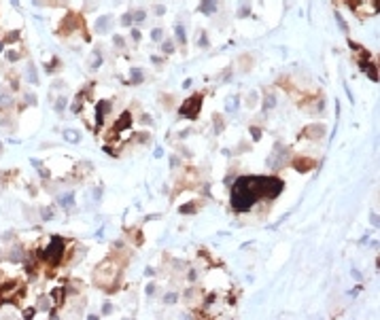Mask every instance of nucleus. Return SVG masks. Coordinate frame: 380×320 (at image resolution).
Returning <instances> with one entry per match:
<instances>
[{
  "instance_id": "bb28decb",
  "label": "nucleus",
  "mask_w": 380,
  "mask_h": 320,
  "mask_svg": "<svg viewBox=\"0 0 380 320\" xmlns=\"http://www.w3.org/2000/svg\"><path fill=\"white\" fill-rule=\"evenodd\" d=\"M64 106H66V100H64V98H59L58 104H55V110H64Z\"/></svg>"
},
{
  "instance_id": "4be33fe9",
  "label": "nucleus",
  "mask_w": 380,
  "mask_h": 320,
  "mask_svg": "<svg viewBox=\"0 0 380 320\" xmlns=\"http://www.w3.org/2000/svg\"><path fill=\"white\" fill-rule=\"evenodd\" d=\"M162 34H164V32H162V30H159V28H155L153 32H151V38H153V40H157V43H159V40H162Z\"/></svg>"
},
{
  "instance_id": "58836bf2",
  "label": "nucleus",
  "mask_w": 380,
  "mask_h": 320,
  "mask_svg": "<svg viewBox=\"0 0 380 320\" xmlns=\"http://www.w3.org/2000/svg\"><path fill=\"white\" fill-rule=\"evenodd\" d=\"M102 312H104V314H108V312H110V303H106V305L102 308Z\"/></svg>"
},
{
  "instance_id": "f3484780",
  "label": "nucleus",
  "mask_w": 380,
  "mask_h": 320,
  "mask_svg": "<svg viewBox=\"0 0 380 320\" xmlns=\"http://www.w3.org/2000/svg\"><path fill=\"white\" fill-rule=\"evenodd\" d=\"M195 210H198V208L191 206V203H189V206H181V208H178V212H181V214H193Z\"/></svg>"
},
{
  "instance_id": "a878e982",
  "label": "nucleus",
  "mask_w": 380,
  "mask_h": 320,
  "mask_svg": "<svg viewBox=\"0 0 380 320\" xmlns=\"http://www.w3.org/2000/svg\"><path fill=\"white\" fill-rule=\"evenodd\" d=\"M51 214H53V210H51V208H45V210H43V221H49Z\"/></svg>"
},
{
  "instance_id": "9b49d317",
  "label": "nucleus",
  "mask_w": 380,
  "mask_h": 320,
  "mask_svg": "<svg viewBox=\"0 0 380 320\" xmlns=\"http://www.w3.org/2000/svg\"><path fill=\"white\" fill-rule=\"evenodd\" d=\"M51 297L55 299V303H58V305H62V303H64V288H53Z\"/></svg>"
},
{
  "instance_id": "c756f323",
  "label": "nucleus",
  "mask_w": 380,
  "mask_h": 320,
  "mask_svg": "<svg viewBox=\"0 0 380 320\" xmlns=\"http://www.w3.org/2000/svg\"><path fill=\"white\" fill-rule=\"evenodd\" d=\"M9 102H11V100H9V98H7V95H4V98H2V95H0V106H9Z\"/></svg>"
},
{
  "instance_id": "39448f33",
  "label": "nucleus",
  "mask_w": 380,
  "mask_h": 320,
  "mask_svg": "<svg viewBox=\"0 0 380 320\" xmlns=\"http://www.w3.org/2000/svg\"><path fill=\"white\" fill-rule=\"evenodd\" d=\"M293 167L297 172H308V170L314 167V161L308 159V157H297V159H293Z\"/></svg>"
},
{
  "instance_id": "6e6552de",
  "label": "nucleus",
  "mask_w": 380,
  "mask_h": 320,
  "mask_svg": "<svg viewBox=\"0 0 380 320\" xmlns=\"http://www.w3.org/2000/svg\"><path fill=\"white\" fill-rule=\"evenodd\" d=\"M130 125H132V115L128 112V110H125V112H123V115L119 117V121L115 123V130H117V131H119V130H128Z\"/></svg>"
},
{
  "instance_id": "423d86ee",
  "label": "nucleus",
  "mask_w": 380,
  "mask_h": 320,
  "mask_svg": "<svg viewBox=\"0 0 380 320\" xmlns=\"http://www.w3.org/2000/svg\"><path fill=\"white\" fill-rule=\"evenodd\" d=\"M304 136H306V138H312V140H317V138L325 136V127H323V125H319V123L308 125V127L304 130Z\"/></svg>"
},
{
  "instance_id": "cd10ccee",
  "label": "nucleus",
  "mask_w": 380,
  "mask_h": 320,
  "mask_svg": "<svg viewBox=\"0 0 380 320\" xmlns=\"http://www.w3.org/2000/svg\"><path fill=\"white\" fill-rule=\"evenodd\" d=\"M13 40H17V32H11V34L4 38V43H13Z\"/></svg>"
},
{
  "instance_id": "2f4dec72",
  "label": "nucleus",
  "mask_w": 380,
  "mask_h": 320,
  "mask_svg": "<svg viewBox=\"0 0 380 320\" xmlns=\"http://www.w3.org/2000/svg\"><path fill=\"white\" fill-rule=\"evenodd\" d=\"M132 38H134V40H140V32H138V30H132Z\"/></svg>"
},
{
  "instance_id": "c85d7f7f",
  "label": "nucleus",
  "mask_w": 380,
  "mask_h": 320,
  "mask_svg": "<svg viewBox=\"0 0 380 320\" xmlns=\"http://www.w3.org/2000/svg\"><path fill=\"white\" fill-rule=\"evenodd\" d=\"M7 57L11 59V62H17V59H19V53H15V51H11V53H7Z\"/></svg>"
},
{
  "instance_id": "0eeeda50",
  "label": "nucleus",
  "mask_w": 380,
  "mask_h": 320,
  "mask_svg": "<svg viewBox=\"0 0 380 320\" xmlns=\"http://www.w3.org/2000/svg\"><path fill=\"white\" fill-rule=\"evenodd\" d=\"M108 110H110V102H100L98 106H96V119H98V125L102 123V119H104V115H106Z\"/></svg>"
},
{
  "instance_id": "2eb2a0df",
  "label": "nucleus",
  "mask_w": 380,
  "mask_h": 320,
  "mask_svg": "<svg viewBox=\"0 0 380 320\" xmlns=\"http://www.w3.org/2000/svg\"><path fill=\"white\" fill-rule=\"evenodd\" d=\"M162 51H164V53H172V51H174V45H172V40H164V43H162Z\"/></svg>"
},
{
  "instance_id": "4c0bfd02",
  "label": "nucleus",
  "mask_w": 380,
  "mask_h": 320,
  "mask_svg": "<svg viewBox=\"0 0 380 320\" xmlns=\"http://www.w3.org/2000/svg\"><path fill=\"white\" fill-rule=\"evenodd\" d=\"M144 273H147V276H153L155 272H153V267H147V269H144Z\"/></svg>"
},
{
  "instance_id": "dca6fc26",
  "label": "nucleus",
  "mask_w": 380,
  "mask_h": 320,
  "mask_svg": "<svg viewBox=\"0 0 380 320\" xmlns=\"http://www.w3.org/2000/svg\"><path fill=\"white\" fill-rule=\"evenodd\" d=\"M176 299H178L176 293H166V295H164V303H166V305H170V303H174Z\"/></svg>"
},
{
  "instance_id": "1a4fd4ad",
  "label": "nucleus",
  "mask_w": 380,
  "mask_h": 320,
  "mask_svg": "<svg viewBox=\"0 0 380 320\" xmlns=\"http://www.w3.org/2000/svg\"><path fill=\"white\" fill-rule=\"evenodd\" d=\"M200 11H202L204 15H213V13L217 11V0H202Z\"/></svg>"
},
{
  "instance_id": "6ab92c4d",
  "label": "nucleus",
  "mask_w": 380,
  "mask_h": 320,
  "mask_svg": "<svg viewBox=\"0 0 380 320\" xmlns=\"http://www.w3.org/2000/svg\"><path fill=\"white\" fill-rule=\"evenodd\" d=\"M132 17H134V21H144V19H147V17H144V11H143V9H138V11L134 13Z\"/></svg>"
},
{
  "instance_id": "f257e3e1",
  "label": "nucleus",
  "mask_w": 380,
  "mask_h": 320,
  "mask_svg": "<svg viewBox=\"0 0 380 320\" xmlns=\"http://www.w3.org/2000/svg\"><path fill=\"white\" fill-rule=\"evenodd\" d=\"M259 195V185L257 176H240L236 178L234 187H232V208L236 212H246L253 208V203L257 202Z\"/></svg>"
},
{
  "instance_id": "5701e85b",
  "label": "nucleus",
  "mask_w": 380,
  "mask_h": 320,
  "mask_svg": "<svg viewBox=\"0 0 380 320\" xmlns=\"http://www.w3.org/2000/svg\"><path fill=\"white\" fill-rule=\"evenodd\" d=\"M100 62H102V57H100V53L96 51V55H94V64H91V70H96V68L100 66Z\"/></svg>"
},
{
  "instance_id": "20e7f679",
  "label": "nucleus",
  "mask_w": 380,
  "mask_h": 320,
  "mask_svg": "<svg viewBox=\"0 0 380 320\" xmlns=\"http://www.w3.org/2000/svg\"><path fill=\"white\" fill-rule=\"evenodd\" d=\"M200 108H202V95L195 94L193 98H189V100H185V102H183V106L178 108V112H181L183 117L195 119L198 115H200Z\"/></svg>"
},
{
  "instance_id": "e433bc0d",
  "label": "nucleus",
  "mask_w": 380,
  "mask_h": 320,
  "mask_svg": "<svg viewBox=\"0 0 380 320\" xmlns=\"http://www.w3.org/2000/svg\"><path fill=\"white\" fill-rule=\"evenodd\" d=\"M32 314H34V309H26V312H24V316H26V318H30Z\"/></svg>"
},
{
  "instance_id": "f8f14e48",
  "label": "nucleus",
  "mask_w": 380,
  "mask_h": 320,
  "mask_svg": "<svg viewBox=\"0 0 380 320\" xmlns=\"http://www.w3.org/2000/svg\"><path fill=\"white\" fill-rule=\"evenodd\" d=\"M132 83L134 85L143 83V70L140 68H132Z\"/></svg>"
},
{
  "instance_id": "393cba45",
  "label": "nucleus",
  "mask_w": 380,
  "mask_h": 320,
  "mask_svg": "<svg viewBox=\"0 0 380 320\" xmlns=\"http://www.w3.org/2000/svg\"><path fill=\"white\" fill-rule=\"evenodd\" d=\"M249 4H242V9H238V15H242V17H246V15H249Z\"/></svg>"
},
{
  "instance_id": "72a5a7b5",
  "label": "nucleus",
  "mask_w": 380,
  "mask_h": 320,
  "mask_svg": "<svg viewBox=\"0 0 380 320\" xmlns=\"http://www.w3.org/2000/svg\"><path fill=\"white\" fill-rule=\"evenodd\" d=\"M155 293V284H149L147 286V295H153Z\"/></svg>"
},
{
  "instance_id": "473e14b6",
  "label": "nucleus",
  "mask_w": 380,
  "mask_h": 320,
  "mask_svg": "<svg viewBox=\"0 0 380 320\" xmlns=\"http://www.w3.org/2000/svg\"><path fill=\"white\" fill-rule=\"evenodd\" d=\"M115 45H117V47H123V38H121V36H115Z\"/></svg>"
},
{
  "instance_id": "b1692460",
  "label": "nucleus",
  "mask_w": 380,
  "mask_h": 320,
  "mask_svg": "<svg viewBox=\"0 0 380 320\" xmlns=\"http://www.w3.org/2000/svg\"><path fill=\"white\" fill-rule=\"evenodd\" d=\"M251 134H253V138H255V140H259V138H261V130H259V127H251Z\"/></svg>"
},
{
  "instance_id": "9d476101",
  "label": "nucleus",
  "mask_w": 380,
  "mask_h": 320,
  "mask_svg": "<svg viewBox=\"0 0 380 320\" xmlns=\"http://www.w3.org/2000/svg\"><path fill=\"white\" fill-rule=\"evenodd\" d=\"M176 40L181 43V45L187 43V36H185V28H183V24H176Z\"/></svg>"
},
{
  "instance_id": "f704fd0d",
  "label": "nucleus",
  "mask_w": 380,
  "mask_h": 320,
  "mask_svg": "<svg viewBox=\"0 0 380 320\" xmlns=\"http://www.w3.org/2000/svg\"><path fill=\"white\" fill-rule=\"evenodd\" d=\"M204 45H208V38H206V36H202V38H200V47H204Z\"/></svg>"
},
{
  "instance_id": "a211bd4d",
  "label": "nucleus",
  "mask_w": 380,
  "mask_h": 320,
  "mask_svg": "<svg viewBox=\"0 0 380 320\" xmlns=\"http://www.w3.org/2000/svg\"><path fill=\"white\" fill-rule=\"evenodd\" d=\"M335 17H338V25L342 28V32H344V34H348V25H346V21L342 19V15H340V13H335Z\"/></svg>"
},
{
  "instance_id": "ddd939ff",
  "label": "nucleus",
  "mask_w": 380,
  "mask_h": 320,
  "mask_svg": "<svg viewBox=\"0 0 380 320\" xmlns=\"http://www.w3.org/2000/svg\"><path fill=\"white\" fill-rule=\"evenodd\" d=\"M108 25H110V19H108V17H102V19H98V25H96V28L102 32V30H108Z\"/></svg>"
},
{
  "instance_id": "4468645a",
  "label": "nucleus",
  "mask_w": 380,
  "mask_h": 320,
  "mask_svg": "<svg viewBox=\"0 0 380 320\" xmlns=\"http://www.w3.org/2000/svg\"><path fill=\"white\" fill-rule=\"evenodd\" d=\"M59 202H62V206H64V208H70L72 202H74V197H72V193H68V195H64Z\"/></svg>"
},
{
  "instance_id": "c9c22d12",
  "label": "nucleus",
  "mask_w": 380,
  "mask_h": 320,
  "mask_svg": "<svg viewBox=\"0 0 380 320\" xmlns=\"http://www.w3.org/2000/svg\"><path fill=\"white\" fill-rule=\"evenodd\" d=\"M187 278H189L191 282H193V280H195V278H198V276H195V272H189V273H187Z\"/></svg>"
},
{
  "instance_id": "7ed1b4c3",
  "label": "nucleus",
  "mask_w": 380,
  "mask_h": 320,
  "mask_svg": "<svg viewBox=\"0 0 380 320\" xmlns=\"http://www.w3.org/2000/svg\"><path fill=\"white\" fill-rule=\"evenodd\" d=\"M64 248H66V246H64V240L59 235H53L51 242H49V246L43 250V252H38V254H40L45 261H49L51 265H58L59 259H62V254H64Z\"/></svg>"
},
{
  "instance_id": "aec40b11",
  "label": "nucleus",
  "mask_w": 380,
  "mask_h": 320,
  "mask_svg": "<svg viewBox=\"0 0 380 320\" xmlns=\"http://www.w3.org/2000/svg\"><path fill=\"white\" fill-rule=\"evenodd\" d=\"M274 104H276V98H274V95H268V98H265V104H263V108L268 110V108H272Z\"/></svg>"
},
{
  "instance_id": "7c9ffc66",
  "label": "nucleus",
  "mask_w": 380,
  "mask_h": 320,
  "mask_svg": "<svg viewBox=\"0 0 380 320\" xmlns=\"http://www.w3.org/2000/svg\"><path fill=\"white\" fill-rule=\"evenodd\" d=\"M155 13H157V15H164V13H166V7H162V4L155 7Z\"/></svg>"
},
{
  "instance_id": "f03ea898",
  "label": "nucleus",
  "mask_w": 380,
  "mask_h": 320,
  "mask_svg": "<svg viewBox=\"0 0 380 320\" xmlns=\"http://www.w3.org/2000/svg\"><path fill=\"white\" fill-rule=\"evenodd\" d=\"M257 185H259V195H261V197H268V199L280 195V193H283V187H285V182H283L280 178H276V176H257Z\"/></svg>"
},
{
  "instance_id": "412c9836",
  "label": "nucleus",
  "mask_w": 380,
  "mask_h": 320,
  "mask_svg": "<svg viewBox=\"0 0 380 320\" xmlns=\"http://www.w3.org/2000/svg\"><path fill=\"white\" fill-rule=\"evenodd\" d=\"M132 21H134V17H132L130 13H125V15L121 17V25H132Z\"/></svg>"
},
{
  "instance_id": "ea45409f",
  "label": "nucleus",
  "mask_w": 380,
  "mask_h": 320,
  "mask_svg": "<svg viewBox=\"0 0 380 320\" xmlns=\"http://www.w3.org/2000/svg\"><path fill=\"white\" fill-rule=\"evenodd\" d=\"M0 51H2V43H0Z\"/></svg>"
}]
</instances>
